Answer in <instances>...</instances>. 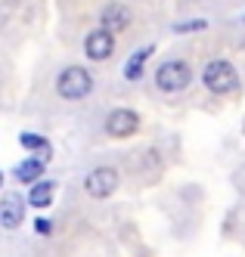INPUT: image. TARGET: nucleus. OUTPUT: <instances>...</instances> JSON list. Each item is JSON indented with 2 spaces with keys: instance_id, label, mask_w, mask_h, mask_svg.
I'll return each mask as SVG.
<instances>
[{
  "instance_id": "nucleus-1",
  "label": "nucleus",
  "mask_w": 245,
  "mask_h": 257,
  "mask_svg": "<svg viewBox=\"0 0 245 257\" xmlns=\"http://www.w3.org/2000/svg\"><path fill=\"white\" fill-rule=\"evenodd\" d=\"M90 90H93V78L81 65H68L62 75L56 78V93L62 99H84Z\"/></svg>"
},
{
  "instance_id": "nucleus-2",
  "label": "nucleus",
  "mask_w": 245,
  "mask_h": 257,
  "mask_svg": "<svg viewBox=\"0 0 245 257\" xmlns=\"http://www.w3.org/2000/svg\"><path fill=\"white\" fill-rule=\"evenodd\" d=\"M202 81H205V87H208L211 93H233V90L239 87L236 68H233L230 62H223V59H214V62L205 65Z\"/></svg>"
},
{
  "instance_id": "nucleus-3",
  "label": "nucleus",
  "mask_w": 245,
  "mask_h": 257,
  "mask_svg": "<svg viewBox=\"0 0 245 257\" xmlns=\"http://www.w3.org/2000/svg\"><path fill=\"white\" fill-rule=\"evenodd\" d=\"M190 81H193V71H190V65H186L183 59L165 62L155 71V84H158V90H165V93H180V90H186Z\"/></svg>"
},
{
  "instance_id": "nucleus-4",
  "label": "nucleus",
  "mask_w": 245,
  "mask_h": 257,
  "mask_svg": "<svg viewBox=\"0 0 245 257\" xmlns=\"http://www.w3.org/2000/svg\"><path fill=\"white\" fill-rule=\"evenodd\" d=\"M84 189L90 198H109L118 189V171L115 168H97L84 177Z\"/></svg>"
},
{
  "instance_id": "nucleus-5",
  "label": "nucleus",
  "mask_w": 245,
  "mask_h": 257,
  "mask_svg": "<svg viewBox=\"0 0 245 257\" xmlns=\"http://www.w3.org/2000/svg\"><path fill=\"white\" fill-rule=\"evenodd\" d=\"M140 131V115L134 108H115L109 118H106V134L115 137V140H124V137H134Z\"/></svg>"
},
{
  "instance_id": "nucleus-6",
  "label": "nucleus",
  "mask_w": 245,
  "mask_h": 257,
  "mask_svg": "<svg viewBox=\"0 0 245 257\" xmlns=\"http://www.w3.org/2000/svg\"><path fill=\"white\" fill-rule=\"evenodd\" d=\"M112 50H115V41H112V31H106V28H97V31H90L87 38H84V53L93 62L109 59Z\"/></svg>"
},
{
  "instance_id": "nucleus-7",
  "label": "nucleus",
  "mask_w": 245,
  "mask_h": 257,
  "mask_svg": "<svg viewBox=\"0 0 245 257\" xmlns=\"http://www.w3.org/2000/svg\"><path fill=\"white\" fill-rule=\"evenodd\" d=\"M25 220V201L19 192H7L4 198H0V223H4L7 229H16L19 223Z\"/></svg>"
},
{
  "instance_id": "nucleus-8",
  "label": "nucleus",
  "mask_w": 245,
  "mask_h": 257,
  "mask_svg": "<svg viewBox=\"0 0 245 257\" xmlns=\"http://www.w3.org/2000/svg\"><path fill=\"white\" fill-rule=\"evenodd\" d=\"M100 22H103V28L106 31H124L127 25H130V10L127 7H121V4H109L106 10H103V16H100Z\"/></svg>"
},
{
  "instance_id": "nucleus-9",
  "label": "nucleus",
  "mask_w": 245,
  "mask_h": 257,
  "mask_svg": "<svg viewBox=\"0 0 245 257\" xmlns=\"http://www.w3.org/2000/svg\"><path fill=\"white\" fill-rule=\"evenodd\" d=\"M44 168H47V164L41 158H25V161L16 164V180L19 183H34V180H41Z\"/></svg>"
},
{
  "instance_id": "nucleus-10",
  "label": "nucleus",
  "mask_w": 245,
  "mask_h": 257,
  "mask_svg": "<svg viewBox=\"0 0 245 257\" xmlns=\"http://www.w3.org/2000/svg\"><path fill=\"white\" fill-rule=\"evenodd\" d=\"M53 189H56V183H50V180L37 183V180H34V189H31L28 201H31L34 208H50V201H53Z\"/></svg>"
},
{
  "instance_id": "nucleus-11",
  "label": "nucleus",
  "mask_w": 245,
  "mask_h": 257,
  "mask_svg": "<svg viewBox=\"0 0 245 257\" xmlns=\"http://www.w3.org/2000/svg\"><path fill=\"white\" fill-rule=\"evenodd\" d=\"M152 56V47H143V50H137L134 56L127 59V68H124V78L127 81H137L140 75H143V65H146V59Z\"/></svg>"
},
{
  "instance_id": "nucleus-12",
  "label": "nucleus",
  "mask_w": 245,
  "mask_h": 257,
  "mask_svg": "<svg viewBox=\"0 0 245 257\" xmlns=\"http://www.w3.org/2000/svg\"><path fill=\"white\" fill-rule=\"evenodd\" d=\"M19 143H22L25 149H47V140L41 134H22V137H19Z\"/></svg>"
},
{
  "instance_id": "nucleus-13",
  "label": "nucleus",
  "mask_w": 245,
  "mask_h": 257,
  "mask_svg": "<svg viewBox=\"0 0 245 257\" xmlns=\"http://www.w3.org/2000/svg\"><path fill=\"white\" fill-rule=\"evenodd\" d=\"M190 28H205V22H183V25H177V31H190Z\"/></svg>"
},
{
  "instance_id": "nucleus-14",
  "label": "nucleus",
  "mask_w": 245,
  "mask_h": 257,
  "mask_svg": "<svg viewBox=\"0 0 245 257\" xmlns=\"http://www.w3.org/2000/svg\"><path fill=\"white\" fill-rule=\"evenodd\" d=\"M34 226H37V232H44V235L50 232V223H47V220H37V223H34Z\"/></svg>"
},
{
  "instance_id": "nucleus-15",
  "label": "nucleus",
  "mask_w": 245,
  "mask_h": 257,
  "mask_svg": "<svg viewBox=\"0 0 245 257\" xmlns=\"http://www.w3.org/2000/svg\"><path fill=\"white\" fill-rule=\"evenodd\" d=\"M0 186H4V174H0Z\"/></svg>"
}]
</instances>
